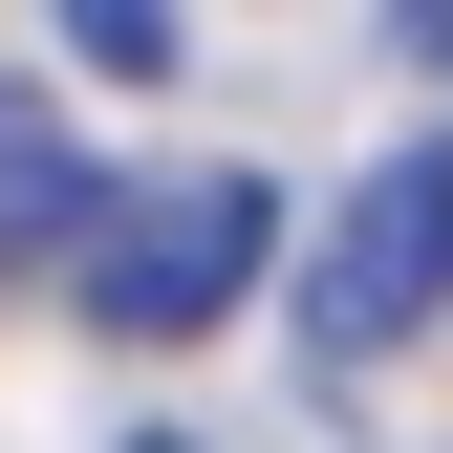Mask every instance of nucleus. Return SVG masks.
Wrapping results in <instances>:
<instances>
[{
  "label": "nucleus",
  "instance_id": "f257e3e1",
  "mask_svg": "<svg viewBox=\"0 0 453 453\" xmlns=\"http://www.w3.org/2000/svg\"><path fill=\"white\" fill-rule=\"evenodd\" d=\"M259 259H280V195L238 173V151H173V173H87V324H130V346H195V324H238L259 303Z\"/></svg>",
  "mask_w": 453,
  "mask_h": 453
},
{
  "label": "nucleus",
  "instance_id": "f03ea898",
  "mask_svg": "<svg viewBox=\"0 0 453 453\" xmlns=\"http://www.w3.org/2000/svg\"><path fill=\"white\" fill-rule=\"evenodd\" d=\"M432 280H453V151H367V195L324 216V259H303V346L324 367H388L432 324Z\"/></svg>",
  "mask_w": 453,
  "mask_h": 453
},
{
  "label": "nucleus",
  "instance_id": "7ed1b4c3",
  "mask_svg": "<svg viewBox=\"0 0 453 453\" xmlns=\"http://www.w3.org/2000/svg\"><path fill=\"white\" fill-rule=\"evenodd\" d=\"M87 238V130L43 87H0V259H65Z\"/></svg>",
  "mask_w": 453,
  "mask_h": 453
},
{
  "label": "nucleus",
  "instance_id": "20e7f679",
  "mask_svg": "<svg viewBox=\"0 0 453 453\" xmlns=\"http://www.w3.org/2000/svg\"><path fill=\"white\" fill-rule=\"evenodd\" d=\"M65 43H87L108 87H173V0H65Z\"/></svg>",
  "mask_w": 453,
  "mask_h": 453
},
{
  "label": "nucleus",
  "instance_id": "39448f33",
  "mask_svg": "<svg viewBox=\"0 0 453 453\" xmlns=\"http://www.w3.org/2000/svg\"><path fill=\"white\" fill-rule=\"evenodd\" d=\"M108 453H195V432H108Z\"/></svg>",
  "mask_w": 453,
  "mask_h": 453
}]
</instances>
